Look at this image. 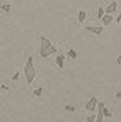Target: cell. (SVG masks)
I'll return each instance as SVG.
<instances>
[{
  "label": "cell",
  "mask_w": 121,
  "mask_h": 122,
  "mask_svg": "<svg viewBox=\"0 0 121 122\" xmlns=\"http://www.w3.org/2000/svg\"><path fill=\"white\" fill-rule=\"evenodd\" d=\"M36 74H37V71H36V66H34V61L32 56H29L25 66H24V76H25L28 84L33 83V80L36 79Z\"/></svg>",
  "instance_id": "7a4b0ae2"
},
{
  "label": "cell",
  "mask_w": 121,
  "mask_h": 122,
  "mask_svg": "<svg viewBox=\"0 0 121 122\" xmlns=\"http://www.w3.org/2000/svg\"><path fill=\"white\" fill-rule=\"evenodd\" d=\"M104 117H112V112L109 110V109H107V108H104Z\"/></svg>",
  "instance_id": "5bb4252c"
},
{
  "label": "cell",
  "mask_w": 121,
  "mask_h": 122,
  "mask_svg": "<svg viewBox=\"0 0 121 122\" xmlns=\"http://www.w3.org/2000/svg\"><path fill=\"white\" fill-rule=\"evenodd\" d=\"M67 56L70 59H75L76 56H78V53H76L74 49H68V51H67Z\"/></svg>",
  "instance_id": "9c48e42d"
},
{
  "label": "cell",
  "mask_w": 121,
  "mask_h": 122,
  "mask_svg": "<svg viewBox=\"0 0 121 122\" xmlns=\"http://www.w3.org/2000/svg\"><path fill=\"white\" fill-rule=\"evenodd\" d=\"M97 104H99V100H97V97L92 96V97L86 102V105H84V109H86L87 112H91V113H94V112H97Z\"/></svg>",
  "instance_id": "3957f363"
},
{
  "label": "cell",
  "mask_w": 121,
  "mask_h": 122,
  "mask_svg": "<svg viewBox=\"0 0 121 122\" xmlns=\"http://www.w3.org/2000/svg\"><path fill=\"white\" fill-rule=\"evenodd\" d=\"M86 16H87L86 11H79V12H78V21L82 24V22L86 20Z\"/></svg>",
  "instance_id": "ba28073f"
},
{
  "label": "cell",
  "mask_w": 121,
  "mask_h": 122,
  "mask_svg": "<svg viewBox=\"0 0 121 122\" xmlns=\"http://www.w3.org/2000/svg\"><path fill=\"white\" fill-rule=\"evenodd\" d=\"M1 89H3V91H8V89H9V87H8V85L1 84Z\"/></svg>",
  "instance_id": "ac0fdd59"
},
{
  "label": "cell",
  "mask_w": 121,
  "mask_h": 122,
  "mask_svg": "<svg viewBox=\"0 0 121 122\" xmlns=\"http://www.w3.org/2000/svg\"><path fill=\"white\" fill-rule=\"evenodd\" d=\"M116 98H117V100H121V92L116 93Z\"/></svg>",
  "instance_id": "ffe728a7"
},
{
  "label": "cell",
  "mask_w": 121,
  "mask_h": 122,
  "mask_svg": "<svg viewBox=\"0 0 121 122\" xmlns=\"http://www.w3.org/2000/svg\"><path fill=\"white\" fill-rule=\"evenodd\" d=\"M33 95H34V96H37V97H39V96L42 95V88H41V87L36 88V89L33 91Z\"/></svg>",
  "instance_id": "7c38bea8"
},
{
  "label": "cell",
  "mask_w": 121,
  "mask_h": 122,
  "mask_svg": "<svg viewBox=\"0 0 121 122\" xmlns=\"http://www.w3.org/2000/svg\"><path fill=\"white\" fill-rule=\"evenodd\" d=\"M84 29H86L87 32H91L96 36H100L104 32V26H91V25H89V26H84Z\"/></svg>",
  "instance_id": "277c9868"
},
{
  "label": "cell",
  "mask_w": 121,
  "mask_h": 122,
  "mask_svg": "<svg viewBox=\"0 0 121 122\" xmlns=\"http://www.w3.org/2000/svg\"><path fill=\"white\" fill-rule=\"evenodd\" d=\"M116 22H117V24H120V22H121V13L117 16V19H116Z\"/></svg>",
  "instance_id": "d6986e66"
},
{
  "label": "cell",
  "mask_w": 121,
  "mask_h": 122,
  "mask_svg": "<svg viewBox=\"0 0 121 122\" xmlns=\"http://www.w3.org/2000/svg\"><path fill=\"white\" fill-rule=\"evenodd\" d=\"M65 110H67V112H74V110H75V105H66V106H65Z\"/></svg>",
  "instance_id": "4fadbf2b"
},
{
  "label": "cell",
  "mask_w": 121,
  "mask_h": 122,
  "mask_svg": "<svg viewBox=\"0 0 121 122\" xmlns=\"http://www.w3.org/2000/svg\"><path fill=\"white\" fill-rule=\"evenodd\" d=\"M112 20H113V16H112V15L105 13L104 16H103V19H101V22H103V25H104V26H108V25L112 22Z\"/></svg>",
  "instance_id": "8992f818"
},
{
  "label": "cell",
  "mask_w": 121,
  "mask_h": 122,
  "mask_svg": "<svg viewBox=\"0 0 121 122\" xmlns=\"http://www.w3.org/2000/svg\"><path fill=\"white\" fill-rule=\"evenodd\" d=\"M1 9H3L4 12H9L11 4H9V3H3V4H1Z\"/></svg>",
  "instance_id": "8fae6325"
},
{
  "label": "cell",
  "mask_w": 121,
  "mask_h": 122,
  "mask_svg": "<svg viewBox=\"0 0 121 122\" xmlns=\"http://www.w3.org/2000/svg\"><path fill=\"white\" fill-rule=\"evenodd\" d=\"M65 58H66V56L63 55V54H59V55H57V58H55V62H57V64H58L59 68H63V62H65Z\"/></svg>",
  "instance_id": "52a82bcc"
},
{
  "label": "cell",
  "mask_w": 121,
  "mask_h": 122,
  "mask_svg": "<svg viewBox=\"0 0 121 122\" xmlns=\"http://www.w3.org/2000/svg\"><path fill=\"white\" fill-rule=\"evenodd\" d=\"M104 15H105V9L103 8V7H99V9H97V19L101 20Z\"/></svg>",
  "instance_id": "30bf717a"
},
{
  "label": "cell",
  "mask_w": 121,
  "mask_h": 122,
  "mask_svg": "<svg viewBox=\"0 0 121 122\" xmlns=\"http://www.w3.org/2000/svg\"><path fill=\"white\" fill-rule=\"evenodd\" d=\"M117 66H118V67H121V54L117 56Z\"/></svg>",
  "instance_id": "e0dca14e"
},
{
  "label": "cell",
  "mask_w": 121,
  "mask_h": 122,
  "mask_svg": "<svg viewBox=\"0 0 121 122\" xmlns=\"http://www.w3.org/2000/svg\"><path fill=\"white\" fill-rule=\"evenodd\" d=\"M86 121H87V122H95V121H96V116H89V117H87Z\"/></svg>",
  "instance_id": "9a60e30c"
},
{
  "label": "cell",
  "mask_w": 121,
  "mask_h": 122,
  "mask_svg": "<svg viewBox=\"0 0 121 122\" xmlns=\"http://www.w3.org/2000/svg\"><path fill=\"white\" fill-rule=\"evenodd\" d=\"M116 9H117V3L116 1H112V3L109 4V5L105 8V13H108V15H113L116 12Z\"/></svg>",
  "instance_id": "5b68a950"
},
{
  "label": "cell",
  "mask_w": 121,
  "mask_h": 122,
  "mask_svg": "<svg viewBox=\"0 0 121 122\" xmlns=\"http://www.w3.org/2000/svg\"><path fill=\"white\" fill-rule=\"evenodd\" d=\"M18 77H20V72L17 71V72H16V74L12 76V80H13V81H17V80H18Z\"/></svg>",
  "instance_id": "2e32d148"
},
{
  "label": "cell",
  "mask_w": 121,
  "mask_h": 122,
  "mask_svg": "<svg viewBox=\"0 0 121 122\" xmlns=\"http://www.w3.org/2000/svg\"><path fill=\"white\" fill-rule=\"evenodd\" d=\"M58 51L57 47L53 46L49 38L46 37H39V56L41 58H47L51 54H55Z\"/></svg>",
  "instance_id": "6da1fadb"
}]
</instances>
